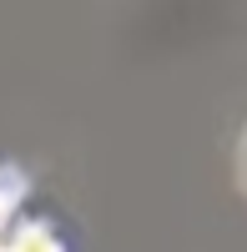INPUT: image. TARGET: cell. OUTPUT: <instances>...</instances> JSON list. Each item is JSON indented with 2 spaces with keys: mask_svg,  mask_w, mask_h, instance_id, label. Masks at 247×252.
<instances>
[{
  "mask_svg": "<svg viewBox=\"0 0 247 252\" xmlns=\"http://www.w3.org/2000/svg\"><path fill=\"white\" fill-rule=\"evenodd\" d=\"M237 177H242V192H247V131H242V146H237Z\"/></svg>",
  "mask_w": 247,
  "mask_h": 252,
  "instance_id": "1",
  "label": "cell"
}]
</instances>
